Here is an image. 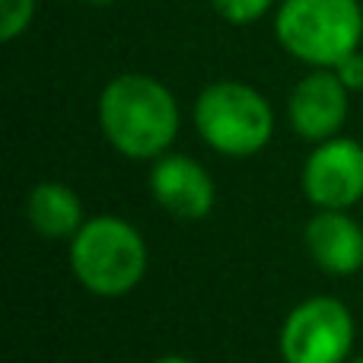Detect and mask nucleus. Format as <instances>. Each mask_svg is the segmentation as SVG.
Masks as SVG:
<instances>
[{
    "label": "nucleus",
    "instance_id": "1",
    "mask_svg": "<svg viewBox=\"0 0 363 363\" xmlns=\"http://www.w3.org/2000/svg\"><path fill=\"white\" fill-rule=\"evenodd\" d=\"M179 102L147 74H121L99 96V128L128 160H157L179 134Z\"/></svg>",
    "mask_w": 363,
    "mask_h": 363
},
{
    "label": "nucleus",
    "instance_id": "2",
    "mask_svg": "<svg viewBox=\"0 0 363 363\" xmlns=\"http://www.w3.org/2000/svg\"><path fill=\"white\" fill-rule=\"evenodd\" d=\"M70 271L96 296H125L147 274V242L128 220L102 213L70 239Z\"/></svg>",
    "mask_w": 363,
    "mask_h": 363
},
{
    "label": "nucleus",
    "instance_id": "3",
    "mask_svg": "<svg viewBox=\"0 0 363 363\" xmlns=\"http://www.w3.org/2000/svg\"><path fill=\"white\" fill-rule=\"evenodd\" d=\"M274 35L287 55L313 67H335L360 48V0H284L274 16Z\"/></svg>",
    "mask_w": 363,
    "mask_h": 363
},
{
    "label": "nucleus",
    "instance_id": "4",
    "mask_svg": "<svg viewBox=\"0 0 363 363\" xmlns=\"http://www.w3.org/2000/svg\"><path fill=\"white\" fill-rule=\"evenodd\" d=\"M194 128L223 157H255L274 134V108L255 86L217 80L194 99Z\"/></svg>",
    "mask_w": 363,
    "mask_h": 363
},
{
    "label": "nucleus",
    "instance_id": "5",
    "mask_svg": "<svg viewBox=\"0 0 363 363\" xmlns=\"http://www.w3.org/2000/svg\"><path fill=\"white\" fill-rule=\"evenodd\" d=\"M354 345V315L335 296H309L281 325L284 363H345Z\"/></svg>",
    "mask_w": 363,
    "mask_h": 363
},
{
    "label": "nucleus",
    "instance_id": "6",
    "mask_svg": "<svg viewBox=\"0 0 363 363\" xmlns=\"http://www.w3.org/2000/svg\"><path fill=\"white\" fill-rule=\"evenodd\" d=\"M303 191L319 211H347L363 198V144L328 138L303 166Z\"/></svg>",
    "mask_w": 363,
    "mask_h": 363
},
{
    "label": "nucleus",
    "instance_id": "7",
    "mask_svg": "<svg viewBox=\"0 0 363 363\" xmlns=\"http://www.w3.org/2000/svg\"><path fill=\"white\" fill-rule=\"evenodd\" d=\"M347 96L351 89L341 83L335 67H315L294 86L287 99V115L294 131L303 140H322L335 138L347 118Z\"/></svg>",
    "mask_w": 363,
    "mask_h": 363
},
{
    "label": "nucleus",
    "instance_id": "8",
    "mask_svg": "<svg viewBox=\"0 0 363 363\" xmlns=\"http://www.w3.org/2000/svg\"><path fill=\"white\" fill-rule=\"evenodd\" d=\"M150 194L176 220H204L217 201L211 172L185 153L157 157L150 169Z\"/></svg>",
    "mask_w": 363,
    "mask_h": 363
},
{
    "label": "nucleus",
    "instance_id": "9",
    "mask_svg": "<svg viewBox=\"0 0 363 363\" xmlns=\"http://www.w3.org/2000/svg\"><path fill=\"white\" fill-rule=\"evenodd\" d=\"M303 242L325 274L347 277L363 268V226L347 211H319L306 223Z\"/></svg>",
    "mask_w": 363,
    "mask_h": 363
},
{
    "label": "nucleus",
    "instance_id": "10",
    "mask_svg": "<svg viewBox=\"0 0 363 363\" xmlns=\"http://www.w3.org/2000/svg\"><path fill=\"white\" fill-rule=\"evenodd\" d=\"M26 217L45 239H74V233L86 223L80 198L64 182H38L26 198Z\"/></svg>",
    "mask_w": 363,
    "mask_h": 363
},
{
    "label": "nucleus",
    "instance_id": "11",
    "mask_svg": "<svg viewBox=\"0 0 363 363\" xmlns=\"http://www.w3.org/2000/svg\"><path fill=\"white\" fill-rule=\"evenodd\" d=\"M35 16V0H0V38L13 42L29 29Z\"/></svg>",
    "mask_w": 363,
    "mask_h": 363
},
{
    "label": "nucleus",
    "instance_id": "12",
    "mask_svg": "<svg viewBox=\"0 0 363 363\" xmlns=\"http://www.w3.org/2000/svg\"><path fill=\"white\" fill-rule=\"evenodd\" d=\"M213 10L233 26H245L262 19L264 13L274 6V0H211Z\"/></svg>",
    "mask_w": 363,
    "mask_h": 363
},
{
    "label": "nucleus",
    "instance_id": "13",
    "mask_svg": "<svg viewBox=\"0 0 363 363\" xmlns=\"http://www.w3.org/2000/svg\"><path fill=\"white\" fill-rule=\"evenodd\" d=\"M335 74L341 77V83H345L351 93H363V51H351V55H345L338 64H335Z\"/></svg>",
    "mask_w": 363,
    "mask_h": 363
},
{
    "label": "nucleus",
    "instance_id": "14",
    "mask_svg": "<svg viewBox=\"0 0 363 363\" xmlns=\"http://www.w3.org/2000/svg\"><path fill=\"white\" fill-rule=\"evenodd\" d=\"M153 363H191L188 357H176V354H169V357H160V360H153Z\"/></svg>",
    "mask_w": 363,
    "mask_h": 363
},
{
    "label": "nucleus",
    "instance_id": "15",
    "mask_svg": "<svg viewBox=\"0 0 363 363\" xmlns=\"http://www.w3.org/2000/svg\"><path fill=\"white\" fill-rule=\"evenodd\" d=\"M86 4H96V6H108V4H115V0H86Z\"/></svg>",
    "mask_w": 363,
    "mask_h": 363
},
{
    "label": "nucleus",
    "instance_id": "16",
    "mask_svg": "<svg viewBox=\"0 0 363 363\" xmlns=\"http://www.w3.org/2000/svg\"><path fill=\"white\" fill-rule=\"evenodd\" d=\"M351 363H363V357H354V360H351Z\"/></svg>",
    "mask_w": 363,
    "mask_h": 363
}]
</instances>
